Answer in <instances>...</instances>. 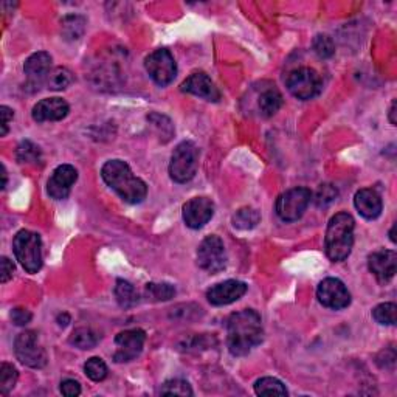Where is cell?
Returning <instances> with one entry per match:
<instances>
[{
  "label": "cell",
  "mask_w": 397,
  "mask_h": 397,
  "mask_svg": "<svg viewBox=\"0 0 397 397\" xmlns=\"http://www.w3.org/2000/svg\"><path fill=\"white\" fill-rule=\"evenodd\" d=\"M182 92L191 93V95H196L206 101H213V103H217L220 99V92L216 84H214L211 78L204 72H196L190 75V77L182 83Z\"/></svg>",
  "instance_id": "e0dca14e"
},
{
  "label": "cell",
  "mask_w": 397,
  "mask_h": 397,
  "mask_svg": "<svg viewBox=\"0 0 397 397\" xmlns=\"http://www.w3.org/2000/svg\"><path fill=\"white\" fill-rule=\"evenodd\" d=\"M99 342L98 333L90 327H78L70 336V343L79 349H92Z\"/></svg>",
  "instance_id": "7402d4cb"
},
{
  "label": "cell",
  "mask_w": 397,
  "mask_h": 397,
  "mask_svg": "<svg viewBox=\"0 0 397 397\" xmlns=\"http://www.w3.org/2000/svg\"><path fill=\"white\" fill-rule=\"evenodd\" d=\"M354 204L357 211L362 214L365 219L373 220L377 219L382 214V197L373 188H365V190L357 191Z\"/></svg>",
  "instance_id": "d6986e66"
},
{
  "label": "cell",
  "mask_w": 397,
  "mask_h": 397,
  "mask_svg": "<svg viewBox=\"0 0 397 397\" xmlns=\"http://www.w3.org/2000/svg\"><path fill=\"white\" fill-rule=\"evenodd\" d=\"M313 50L320 58L327 59L332 58L333 53H336V43H333L332 37H329L327 35H318L313 39Z\"/></svg>",
  "instance_id": "836d02e7"
},
{
  "label": "cell",
  "mask_w": 397,
  "mask_h": 397,
  "mask_svg": "<svg viewBox=\"0 0 397 397\" xmlns=\"http://www.w3.org/2000/svg\"><path fill=\"white\" fill-rule=\"evenodd\" d=\"M68 112L70 107L62 98H46L33 107V119L37 123L59 122L68 115Z\"/></svg>",
  "instance_id": "ac0fdd59"
},
{
  "label": "cell",
  "mask_w": 397,
  "mask_h": 397,
  "mask_svg": "<svg viewBox=\"0 0 397 397\" xmlns=\"http://www.w3.org/2000/svg\"><path fill=\"white\" fill-rule=\"evenodd\" d=\"M282 106V95L280 90L267 89L260 97V109L264 117H273Z\"/></svg>",
  "instance_id": "44dd1931"
},
{
  "label": "cell",
  "mask_w": 397,
  "mask_h": 397,
  "mask_svg": "<svg viewBox=\"0 0 397 397\" xmlns=\"http://www.w3.org/2000/svg\"><path fill=\"white\" fill-rule=\"evenodd\" d=\"M368 267L377 281L385 284L394 278L397 269V255L393 250H377L368 258Z\"/></svg>",
  "instance_id": "2e32d148"
},
{
  "label": "cell",
  "mask_w": 397,
  "mask_h": 397,
  "mask_svg": "<svg viewBox=\"0 0 397 397\" xmlns=\"http://www.w3.org/2000/svg\"><path fill=\"white\" fill-rule=\"evenodd\" d=\"M144 342H146V333L142 329H129L119 332L115 337L117 351L113 354V360L117 363H126L134 360L143 351Z\"/></svg>",
  "instance_id": "7c38bea8"
},
{
  "label": "cell",
  "mask_w": 397,
  "mask_h": 397,
  "mask_svg": "<svg viewBox=\"0 0 397 397\" xmlns=\"http://www.w3.org/2000/svg\"><path fill=\"white\" fill-rule=\"evenodd\" d=\"M86 376L93 382H101L106 379L107 376V365L103 362V358L92 357L84 365Z\"/></svg>",
  "instance_id": "4dcf8cb0"
},
{
  "label": "cell",
  "mask_w": 397,
  "mask_h": 397,
  "mask_svg": "<svg viewBox=\"0 0 397 397\" xmlns=\"http://www.w3.org/2000/svg\"><path fill=\"white\" fill-rule=\"evenodd\" d=\"M262 321L260 313L253 309L230 315L226 321V346L233 356H247L262 342Z\"/></svg>",
  "instance_id": "6da1fadb"
},
{
  "label": "cell",
  "mask_w": 397,
  "mask_h": 397,
  "mask_svg": "<svg viewBox=\"0 0 397 397\" xmlns=\"http://www.w3.org/2000/svg\"><path fill=\"white\" fill-rule=\"evenodd\" d=\"M356 220L348 213H338L329 220L325 238L326 255L333 262H342L354 245Z\"/></svg>",
  "instance_id": "3957f363"
},
{
  "label": "cell",
  "mask_w": 397,
  "mask_h": 397,
  "mask_svg": "<svg viewBox=\"0 0 397 397\" xmlns=\"http://www.w3.org/2000/svg\"><path fill=\"white\" fill-rule=\"evenodd\" d=\"M115 297L118 304L128 309L137 304L138 301V293L135 291V287L130 284V282L124 281V280H118L117 286H115Z\"/></svg>",
  "instance_id": "cb8c5ba5"
},
{
  "label": "cell",
  "mask_w": 397,
  "mask_h": 397,
  "mask_svg": "<svg viewBox=\"0 0 397 397\" xmlns=\"http://www.w3.org/2000/svg\"><path fill=\"white\" fill-rule=\"evenodd\" d=\"M0 115H2V132H0V135L5 137L6 132H8V123L12 119V115H14V113H12L10 107L2 106L0 107Z\"/></svg>",
  "instance_id": "74e56055"
},
{
  "label": "cell",
  "mask_w": 397,
  "mask_h": 397,
  "mask_svg": "<svg viewBox=\"0 0 397 397\" xmlns=\"http://www.w3.org/2000/svg\"><path fill=\"white\" fill-rule=\"evenodd\" d=\"M104 184L112 188L128 204H140L146 199L148 186L132 173L130 166L123 160H109L101 169Z\"/></svg>",
  "instance_id": "7a4b0ae2"
},
{
  "label": "cell",
  "mask_w": 397,
  "mask_h": 397,
  "mask_svg": "<svg viewBox=\"0 0 397 397\" xmlns=\"http://www.w3.org/2000/svg\"><path fill=\"white\" fill-rule=\"evenodd\" d=\"M261 216L255 208H241V210L236 211L235 216H233V225L239 230H251L260 224Z\"/></svg>",
  "instance_id": "d4e9b609"
},
{
  "label": "cell",
  "mask_w": 397,
  "mask_h": 397,
  "mask_svg": "<svg viewBox=\"0 0 397 397\" xmlns=\"http://www.w3.org/2000/svg\"><path fill=\"white\" fill-rule=\"evenodd\" d=\"M31 315L30 311H27V309H22V307H16L14 311L11 312V320H12V323H14L16 326H25V325H28L30 321H31Z\"/></svg>",
  "instance_id": "d590c367"
},
{
  "label": "cell",
  "mask_w": 397,
  "mask_h": 397,
  "mask_svg": "<svg viewBox=\"0 0 397 397\" xmlns=\"http://www.w3.org/2000/svg\"><path fill=\"white\" fill-rule=\"evenodd\" d=\"M174 295L175 289L168 282H149L146 284V297L153 301H168Z\"/></svg>",
  "instance_id": "83f0119b"
},
{
  "label": "cell",
  "mask_w": 397,
  "mask_h": 397,
  "mask_svg": "<svg viewBox=\"0 0 397 397\" xmlns=\"http://www.w3.org/2000/svg\"><path fill=\"white\" fill-rule=\"evenodd\" d=\"M17 379V369L10 363H2V367H0V394H8L16 387Z\"/></svg>",
  "instance_id": "f1b7e54d"
},
{
  "label": "cell",
  "mask_w": 397,
  "mask_h": 397,
  "mask_svg": "<svg viewBox=\"0 0 397 397\" xmlns=\"http://www.w3.org/2000/svg\"><path fill=\"white\" fill-rule=\"evenodd\" d=\"M14 272V264H12L8 258H2V282H8Z\"/></svg>",
  "instance_id": "f35d334b"
},
{
  "label": "cell",
  "mask_w": 397,
  "mask_h": 397,
  "mask_svg": "<svg viewBox=\"0 0 397 397\" xmlns=\"http://www.w3.org/2000/svg\"><path fill=\"white\" fill-rule=\"evenodd\" d=\"M78 180V171L72 165H61L53 171L48 179L47 193L55 200L67 199L72 191V186Z\"/></svg>",
  "instance_id": "4fadbf2b"
},
{
  "label": "cell",
  "mask_w": 397,
  "mask_h": 397,
  "mask_svg": "<svg viewBox=\"0 0 397 397\" xmlns=\"http://www.w3.org/2000/svg\"><path fill=\"white\" fill-rule=\"evenodd\" d=\"M214 214V204L206 197H194L184 205V220L186 226L199 230L210 222Z\"/></svg>",
  "instance_id": "9a60e30c"
},
{
  "label": "cell",
  "mask_w": 397,
  "mask_h": 397,
  "mask_svg": "<svg viewBox=\"0 0 397 397\" xmlns=\"http://www.w3.org/2000/svg\"><path fill=\"white\" fill-rule=\"evenodd\" d=\"M226 250L219 236L205 238L197 249V264L208 273H219L226 267Z\"/></svg>",
  "instance_id": "ba28073f"
},
{
  "label": "cell",
  "mask_w": 397,
  "mask_h": 397,
  "mask_svg": "<svg viewBox=\"0 0 397 397\" xmlns=\"http://www.w3.org/2000/svg\"><path fill=\"white\" fill-rule=\"evenodd\" d=\"M62 23V33H64L66 39L77 41L84 33L86 21L79 16H67Z\"/></svg>",
  "instance_id": "4316f807"
},
{
  "label": "cell",
  "mask_w": 397,
  "mask_h": 397,
  "mask_svg": "<svg viewBox=\"0 0 397 397\" xmlns=\"http://www.w3.org/2000/svg\"><path fill=\"white\" fill-rule=\"evenodd\" d=\"M286 86L295 98L306 101L320 95L323 83H321L320 75L313 68L301 67L289 73Z\"/></svg>",
  "instance_id": "52a82bcc"
},
{
  "label": "cell",
  "mask_w": 397,
  "mask_h": 397,
  "mask_svg": "<svg viewBox=\"0 0 397 397\" xmlns=\"http://www.w3.org/2000/svg\"><path fill=\"white\" fill-rule=\"evenodd\" d=\"M160 394L163 396H193V389L190 387V383L185 380H168L162 385Z\"/></svg>",
  "instance_id": "d6a6232c"
},
{
  "label": "cell",
  "mask_w": 397,
  "mask_h": 397,
  "mask_svg": "<svg viewBox=\"0 0 397 397\" xmlns=\"http://www.w3.org/2000/svg\"><path fill=\"white\" fill-rule=\"evenodd\" d=\"M394 113H396V101H393V104H391V109H389V122H391V124H396Z\"/></svg>",
  "instance_id": "ab89813d"
},
{
  "label": "cell",
  "mask_w": 397,
  "mask_h": 397,
  "mask_svg": "<svg viewBox=\"0 0 397 397\" xmlns=\"http://www.w3.org/2000/svg\"><path fill=\"white\" fill-rule=\"evenodd\" d=\"M396 315H397V306L394 302H382V304L376 306L373 311V317L379 325H387V326L396 325Z\"/></svg>",
  "instance_id": "f546056e"
},
{
  "label": "cell",
  "mask_w": 397,
  "mask_h": 397,
  "mask_svg": "<svg viewBox=\"0 0 397 397\" xmlns=\"http://www.w3.org/2000/svg\"><path fill=\"white\" fill-rule=\"evenodd\" d=\"M61 393L67 397H75L81 394V385L73 379H67L61 383Z\"/></svg>",
  "instance_id": "8d00e7d4"
},
{
  "label": "cell",
  "mask_w": 397,
  "mask_h": 397,
  "mask_svg": "<svg viewBox=\"0 0 397 397\" xmlns=\"http://www.w3.org/2000/svg\"><path fill=\"white\" fill-rule=\"evenodd\" d=\"M247 292V284L242 281L226 280L224 282L208 289L206 298L213 306H226L238 300H241Z\"/></svg>",
  "instance_id": "5bb4252c"
},
{
  "label": "cell",
  "mask_w": 397,
  "mask_h": 397,
  "mask_svg": "<svg viewBox=\"0 0 397 397\" xmlns=\"http://www.w3.org/2000/svg\"><path fill=\"white\" fill-rule=\"evenodd\" d=\"M16 260L28 273H37L42 267V241L35 231L21 230L12 241Z\"/></svg>",
  "instance_id": "277c9868"
},
{
  "label": "cell",
  "mask_w": 397,
  "mask_h": 397,
  "mask_svg": "<svg viewBox=\"0 0 397 397\" xmlns=\"http://www.w3.org/2000/svg\"><path fill=\"white\" fill-rule=\"evenodd\" d=\"M199 168V149L190 140L177 144L169 163V175L175 184H186L194 179Z\"/></svg>",
  "instance_id": "5b68a950"
},
{
  "label": "cell",
  "mask_w": 397,
  "mask_h": 397,
  "mask_svg": "<svg viewBox=\"0 0 397 397\" xmlns=\"http://www.w3.org/2000/svg\"><path fill=\"white\" fill-rule=\"evenodd\" d=\"M312 200V191L307 188H292L282 193L276 200V214L284 222H295L301 219Z\"/></svg>",
  "instance_id": "8992f818"
},
{
  "label": "cell",
  "mask_w": 397,
  "mask_h": 397,
  "mask_svg": "<svg viewBox=\"0 0 397 397\" xmlns=\"http://www.w3.org/2000/svg\"><path fill=\"white\" fill-rule=\"evenodd\" d=\"M16 157L21 163H36L41 160V149L35 143L25 140L17 146Z\"/></svg>",
  "instance_id": "1f68e13d"
},
{
  "label": "cell",
  "mask_w": 397,
  "mask_h": 397,
  "mask_svg": "<svg viewBox=\"0 0 397 397\" xmlns=\"http://www.w3.org/2000/svg\"><path fill=\"white\" fill-rule=\"evenodd\" d=\"M14 352L19 362L30 368H43L47 363V354L37 340V333L25 331L19 333L14 342Z\"/></svg>",
  "instance_id": "30bf717a"
},
{
  "label": "cell",
  "mask_w": 397,
  "mask_h": 397,
  "mask_svg": "<svg viewBox=\"0 0 397 397\" xmlns=\"http://www.w3.org/2000/svg\"><path fill=\"white\" fill-rule=\"evenodd\" d=\"M255 393L258 396H287L284 383L275 377H262L255 383Z\"/></svg>",
  "instance_id": "603a6c76"
},
{
  "label": "cell",
  "mask_w": 397,
  "mask_h": 397,
  "mask_svg": "<svg viewBox=\"0 0 397 397\" xmlns=\"http://www.w3.org/2000/svg\"><path fill=\"white\" fill-rule=\"evenodd\" d=\"M72 81H73V77H72L70 70H67V68L64 67H58L48 73L46 83L48 86V89L64 90L72 84Z\"/></svg>",
  "instance_id": "484cf974"
},
{
  "label": "cell",
  "mask_w": 397,
  "mask_h": 397,
  "mask_svg": "<svg viewBox=\"0 0 397 397\" xmlns=\"http://www.w3.org/2000/svg\"><path fill=\"white\" fill-rule=\"evenodd\" d=\"M144 67L154 83L162 87L171 84L177 75V64H175L174 56L166 48H159L151 53L144 61Z\"/></svg>",
  "instance_id": "9c48e42d"
},
{
  "label": "cell",
  "mask_w": 397,
  "mask_h": 397,
  "mask_svg": "<svg viewBox=\"0 0 397 397\" xmlns=\"http://www.w3.org/2000/svg\"><path fill=\"white\" fill-rule=\"evenodd\" d=\"M337 197H338L337 188L331 184H325V185H320L318 188L317 196H315V204H317V206L320 208H325V206H329Z\"/></svg>",
  "instance_id": "e575fe53"
},
{
  "label": "cell",
  "mask_w": 397,
  "mask_h": 397,
  "mask_svg": "<svg viewBox=\"0 0 397 397\" xmlns=\"http://www.w3.org/2000/svg\"><path fill=\"white\" fill-rule=\"evenodd\" d=\"M318 301L332 311H342L351 304V293L342 281L337 278H326L317 289Z\"/></svg>",
  "instance_id": "8fae6325"
},
{
  "label": "cell",
  "mask_w": 397,
  "mask_h": 397,
  "mask_svg": "<svg viewBox=\"0 0 397 397\" xmlns=\"http://www.w3.org/2000/svg\"><path fill=\"white\" fill-rule=\"evenodd\" d=\"M50 67H52V56L47 52H37L25 61L23 70L31 83L41 84L43 79H47L48 73L52 72Z\"/></svg>",
  "instance_id": "ffe728a7"
}]
</instances>
